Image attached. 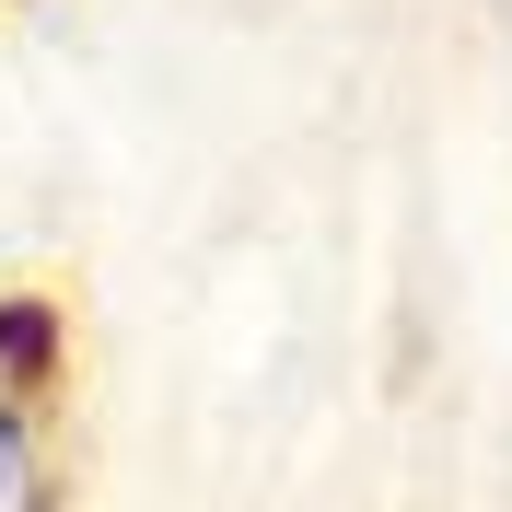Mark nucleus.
Instances as JSON below:
<instances>
[{
	"mask_svg": "<svg viewBox=\"0 0 512 512\" xmlns=\"http://www.w3.org/2000/svg\"><path fill=\"white\" fill-rule=\"evenodd\" d=\"M0 512H35V454H24V419L0 396Z\"/></svg>",
	"mask_w": 512,
	"mask_h": 512,
	"instance_id": "1",
	"label": "nucleus"
}]
</instances>
